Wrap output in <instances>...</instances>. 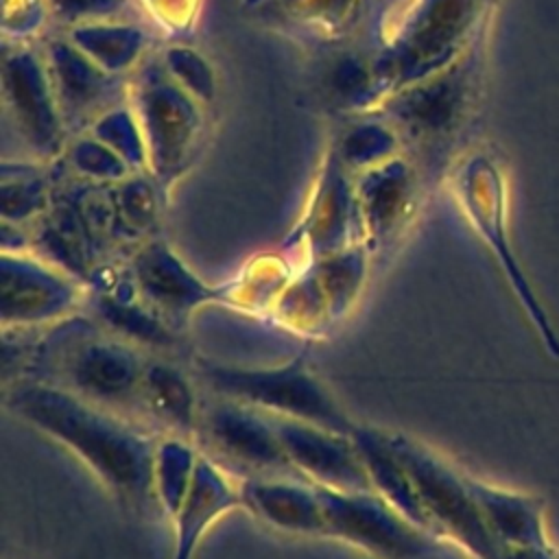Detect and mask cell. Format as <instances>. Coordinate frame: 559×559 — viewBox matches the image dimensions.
Returning <instances> with one entry per match:
<instances>
[{"label": "cell", "instance_id": "obj_15", "mask_svg": "<svg viewBox=\"0 0 559 559\" xmlns=\"http://www.w3.org/2000/svg\"><path fill=\"white\" fill-rule=\"evenodd\" d=\"M44 59L68 131H87L107 109L129 98V83L103 70L68 37L50 39Z\"/></svg>", "mask_w": 559, "mask_h": 559}, {"label": "cell", "instance_id": "obj_30", "mask_svg": "<svg viewBox=\"0 0 559 559\" xmlns=\"http://www.w3.org/2000/svg\"><path fill=\"white\" fill-rule=\"evenodd\" d=\"M87 131L96 135L100 142H105L109 148H114L135 173L146 170L148 166L146 142L129 98L107 109L100 118H96V122Z\"/></svg>", "mask_w": 559, "mask_h": 559}, {"label": "cell", "instance_id": "obj_21", "mask_svg": "<svg viewBox=\"0 0 559 559\" xmlns=\"http://www.w3.org/2000/svg\"><path fill=\"white\" fill-rule=\"evenodd\" d=\"M354 441H356L360 459L365 463L371 489L380 498H384L395 511H400L406 520H411L419 528L435 535L430 518H428L421 496L417 491V485H415L406 463L400 459V454L389 443L386 432L378 430L373 426L358 424L354 430Z\"/></svg>", "mask_w": 559, "mask_h": 559}, {"label": "cell", "instance_id": "obj_2", "mask_svg": "<svg viewBox=\"0 0 559 559\" xmlns=\"http://www.w3.org/2000/svg\"><path fill=\"white\" fill-rule=\"evenodd\" d=\"M148 358L142 347L94 319L70 317L44 338L31 365L37 376L98 406L140 421V386Z\"/></svg>", "mask_w": 559, "mask_h": 559}, {"label": "cell", "instance_id": "obj_5", "mask_svg": "<svg viewBox=\"0 0 559 559\" xmlns=\"http://www.w3.org/2000/svg\"><path fill=\"white\" fill-rule=\"evenodd\" d=\"M129 103L146 142V173L166 192L199 153L205 105L166 72L159 57L140 63L129 83Z\"/></svg>", "mask_w": 559, "mask_h": 559}, {"label": "cell", "instance_id": "obj_37", "mask_svg": "<svg viewBox=\"0 0 559 559\" xmlns=\"http://www.w3.org/2000/svg\"><path fill=\"white\" fill-rule=\"evenodd\" d=\"M504 559H557L550 546H531V548H504Z\"/></svg>", "mask_w": 559, "mask_h": 559}, {"label": "cell", "instance_id": "obj_38", "mask_svg": "<svg viewBox=\"0 0 559 559\" xmlns=\"http://www.w3.org/2000/svg\"><path fill=\"white\" fill-rule=\"evenodd\" d=\"M380 2V11H382V20L386 17V22L408 2V0H378Z\"/></svg>", "mask_w": 559, "mask_h": 559}, {"label": "cell", "instance_id": "obj_28", "mask_svg": "<svg viewBox=\"0 0 559 559\" xmlns=\"http://www.w3.org/2000/svg\"><path fill=\"white\" fill-rule=\"evenodd\" d=\"M120 240L142 242L155 236L162 205V188L146 173H131L127 179L111 186Z\"/></svg>", "mask_w": 559, "mask_h": 559}, {"label": "cell", "instance_id": "obj_20", "mask_svg": "<svg viewBox=\"0 0 559 559\" xmlns=\"http://www.w3.org/2000/svg\"><path fill=\"white\" fill-rule=\"evenodd\" d=\"M203 397L192 378L164 358H148L140 386V419L162 428V435H177L194 441Z\"/></svg>", "mask_w": 559, "mask_h": 559}, {"label": "cell", "instance_id": "obj_31", "mask_svg": "<svg viewBox=\"0 0 559 559\" xmlns=\"http://www.w3.org/2000/svg\"><path fill=\"white\" fill-rule=\"evenodd\" d=\"M332 98L345 109H371L380 105L373 63L356 52L338 57L328 76Z\"/></svg>", "mask_w": 559, "mask_h": 559}, {"label": "cell", "instance_id": "obj_27", "mask_svg": "<svg viewBox=\"0 0 559 559\" xmlns=\"http://www.w3.org/2000/svg\"><path fill=\"white\" fill-rule=\"evenodd\" d=\"M52 199V181L39 162H2L0 203L4 223H35L50 210Z\"/></svg>", "mask_w": 559, "mask_h": 559}, {"label": "cell", "instance_id": "obj_36", "mask_svg": "<svg viewBox=\"0 0 559 559\" xmlns=\"http://www.w3.org/2000/svg\"><path fill=\"white\" fill-rule=\"evenodd\" d=\"M144 2L151 15L159 20V24L173 31L186 28L194 20L197 4H199V0H144Z\"/></svg>", "mask_w": 559, "mask_h": 559}, {"label": "cell", "instance_id": "obj_34", "mask_svg": "<svg viewBox=\"0 0 559 559\" xmlns=\"http://www.w3.org/2000/svg\"><path fill=\"white\" fill-rule=\"evenodd\" d=\"M46 4L50 15L70 28L85 22L118 20L129 0H46Z\"/></svg>", "mask_w": 559, "mask_h": 559}, {"label": "cell", "instance_id": "obj_18", "mask_svg": "<svg viewBox=\"0 0 559 559\" xmlns=\"http://www.w3.org/2000/svg\"><path fill=\"white\" fill-rule=\"evenodd\" d=\"M242 507L264 524L301 537H328L319 487L304 478H245L238 480Z\"/></svg>", "mask_w": 559, "mask_h": 559}, {"label": "cell", "instance_id": "obj_17", "mask_svg": "<svg viewBox=\"0 0 559 559\" xmlns=\"http://www.w3.org/2000/svg\"><path fill=\"white\" fill-rule=\"evenodd\" d=\"M354 190L362 225V242L371 255H378L397 240L415 212V170L402 155H395L378 166L356 173Z\"/></svg>", "mask_w": 559, "mask_h": 559}, {"label": "cell", "instance_id": "obj_32", "mask_svg": "<svg viewBox=\"0 0 559 559\" xmlns=\"http://www.w3.org/2000/svg\"><path fill=\"white\" fill-rule=\"evenodd\" d=\"M63 162L68 170L90 183H118L135 173L114 148H109L90 131L68 142Z\"/></svg>", "mask_w": 559, "mask_h": 559}, {"label": "cell", "instance_id": "obj_22", "mask_svg": "<svg viewBox=\"0 0 559 559\" xmlns=\"http://www.w3.org/2000/svg\"><path fill=\"white\" fill-rule=\"evenodd\" d=\"M467 483L487 528L502 550L550 546L544 526V509L537 498L509 491L472 476H467Z\"/></svg>", "mask_w": 559, "mask_h": 559}, {"label": "cell", "instance_id": "obj_24", "mask_svg": "<svg viewBox=\"0 0 559 559\" xmlns=\"http://www.w3.org/2000/svg\"><path fill=\"white\" fill-rule=\"evenodd\" d=\"M66 37L109 74H124L142 63L151 33L133 22L103 20L70 26Z\"/></svg>", "mask_w": 559, "mask_h": 559}, {"label": "cell", "instance_id": "obj_8", "mask_svg": "<svg viewBox=\"0 0 559 559\" xmlns=\"http://www.w3.org/2000/svg\"><path fill=\"white\" fill-rule=\"evenodd\" d=\"M474 92V63L463 52L448 68L391 92L376 107L402 144L437 148L463 124Z\"/></svg>", "mask_w": 559, "mask_h": 559}, {"label": "cell", "instance_id": "obj_4", "mask_svg": "<svg viewBox=\"0 0 559 559\" xmlns=\"http://www.w3.org/2000/svg\"><path fill=\"white\" fill-rule=\"evenodd\" d=\"M197 380L210 395L227 397L269 415L317 424L345 435H354L358 426L310 369L304 349L280 365L264 367L199 360Z\"/></svg>", "mask_w": 559, "mask_h": 559}, {"label": "cell", "instance_id": "obj_33", "mask_svg": "<svg viewBox=\"0 0 559 559\" xmlns=\"http://www.w3.org/2000/svg\"><path fill=\"white\" fill-rule=\"evenodd\" d=\"M166 72L199 103L210 105L216 94V79L212 66L194 48L188 46H168L159 55Z\"/></svg>", "mask_w": 559, "mask_h": 559}, {"label": "cell", "instance_id": "obj_35", "mask_svg": "<svg viewBox=\"0 0 559 559\" xmlns=\"http://www.w3.org/2000/svg\"><path fill=\"white\" fill-rule=\"evenodd\" d=\"M50 15L46 0H4L2 2V28L15 44H24L26 37L39 33Z\"/></svg>", "mask_w": 559, "mask_h": 559}, {"label": "cell", "instance_id": "obj_1", "mask_svg": "<svg viewBox=\"0 0 559 559\" xmlns=\"http://www.w3.org/2000/svg\"><path fill=\"white\" fill-rule=\"evenodd\" d=\"M4 411L76 456L135 515L159 513L153 454L159 435L55 382L24 376L4 389Z\"/></svg>", "mask_w": 559, "mask_h": 559}, {"label": "cell", "instance_id": "obj_3", "mask_svg": "<svg viewBox=\"0 0 559 559\" xmlns=\"http://www.w3.org/2000/svg\"><path fill=\"white\" fill-rule=\"evenodd\" d=\"M480 0H408L382 28L371 59L380 100L454 63L467 48Z\"/></svg>", "mask_w": 559, "mask_h": 559}, {"label": "cell", "instance_id": "obj_7", "mask_svg": "<svg viewBox=\"0 0 559 559\" xmlns=\"http://www.w3.org/2000/svg\"><path fill=\"white\" fill-rule=\"evenodd\" d=\"M194 443L236 480L271 476L301 478L271 417L227 397H203Z\"/></svg>", "mask_w": 559, "mask_h": 559}, {"label": "cell", "instance_id": "obj_9", "mask_svg": "<svg viewBox=\"0 0 559 559\" xmlns=\"http://www.w3.org/2000/svg\"><path fill=\"white\" fill-rule=\"evenodd\" d=\"M87 301V284L35 251L0 255V321L4 332L57 325Z\"/></svg>", "mask_w": 559, "mask_h": 559}, {"label": "cell", "instance_id": "obj_25", "mask_svg": "<svg viewBox=\"0 0 559 559\" xmlns=\"http://www.w3.org/2000/svg\"><path fill=\"white\" fill-rule=\"evenodd\" d=\"M371 258L373 255L367 245L356 242L352 247L308 262L325 299L332 325L343 321L362 295L369 277Z\"/></svg>", "mask_w": 559, "mask_h": 559}, {"label": "cell", "instance_id": "obj_29", "mask_svg": "<svg viewBox=\"0 0 559 559\" xmlns=\"http://www.w3.org/2000/svg\"><path fill=\"white\" fill-rule=\"evenodd\" d=\"M400 148L402 140L395 129L384 118H378L349 124L332 151L341 164L356 175L400 155Z\"/></svg>", "mask_w": 559, "mask_h": 559}, {"label": "cell", "instance_id": "obj_6", "mask_svg": "<svg viewBox=\"0 0 559 559\" xmlns=\"http://www.w3.org/2000/svg\"><path fill=\"white\" fill-rule=\"evenodd\" d=\"M386 439L406 463L435 535L450 537L474 559H504L472 496L467 476L408 435L386 432Z\"/></svg>", "mask_w": 559, "mask_h": 559}, {"label": "cell", "instance_id": "obj_19", "mask_svg": "<svg viewBox=\"0 0 559 559\" xmlns=\"http://www.w3.org/2000/svg\"><path fill=\"white\" fill-rule=\"evenodd\" d=\"M238 507H242L238 480L201 452L192 491L170 522L175 531L170 559H194L210 528Z\"/></svg>", "mask_w": 559, "mask_h": 559}, {"label": "cell", "instance_id": "obj_16", "mask_svg": "<svg viewBox=\"0 0 559 559\" xmlns=\"http://www.w3.org/2000/svg\"><path fill=\"white\" fill-rule=\"evenodd\" d=\"M269 417L301 478L338 491H373L354 435L290 417Z\"/></svg>", "mask_w": 559, "mask_h": 559}, {"label": "cell", "instance_id": "obj_23", "mask_svg": "<svg viewBox=\"0 0 559 559\" xmlns=\"http://www.w3.org/2000/svg\"><path fill=\"white\" fill-rule=\"evenodd\" d=\"M365 4L367 0H253L264 20L325 41L349 35Z\"/></svg>", "mask_w": 559, "mask_h": 559}, {"label": "cell", "instance_id": "obj_11", "mask_svg": "<svg viewBox=\"0 0 559 559\" xmlns=\"http://www.w3.org/2000/svg\"><path fill=\"white\" fill-rule=\"evenodd\" d=\"M328 537L341 539L378 559H424L437 537L406 520L376 491L319 487Z\"/></svg>", "mask_w": 559, "mask_h": 559}, {"label": "cell", "instance_id": "obj_13", "mask_svg": "<svg viewBox=\"0 0 559 559\" xmlns=\"http://www.w3.org/2000/svg\"><path fill=\"white\" fill-rule=\"evenodd\" d=\"M124 271L138 297L177 330L203 306H231L229 284H210L203 280L159 236L142 240L129 255Z\"/></svg>", "mask_w": 559, "mask_h": 559}, {"label": "cell", "instance_id": "obj_10", "mask_svg": "<svg viewBox=\"0 0 559 559\" xmlns=\"http://www.w3.org/2000/svg\"><path fill=\"white\" fill-rule=\"evenodd\" d=\"M454 186L463 212L467 214L469 223L474 225V229L480 234V238L487 242L498 264L502 266L513 293L518 295L528 321L535 325L546 352L559 358V336L546 310L542 308L524 269L520 266L507 236L504 188L500 173L487 157L476 155L459 170Z\"/></svg>", "mask_w": 559, "mask_h": 559}, {"label": "cell", "instance_id": "obj_26", "mask_svg": "<svg viewBox=\"0 0 559 559\" xmlns=\"http://www.w3.org/2000/svg\"><path fill=\"white\" fill-rule=\"evenodd\" d=\"M201 450L194 441L177 435H159L153 454V493L157 511L173 522L186 504L197 469Z\"/></svg>", "mask_w": 559, "mask_h": 559}, {"label": "cell", "instance_id": "obj_14", "mask_svg": "<svg viewBox=\"0 0 559 559\" xmlns=\"http://www.w3.org/2000/svg\"><path fill=\"white\" fill-rule=\"evenodd\" d=\"M362 242L354 175L332 151L314 183L308 207L286 238V247L304 251L306 264Z\"/></svg>", "mask_w": 559, "mask_h": 559}, {"label": "cell", "instance_id": "obj_12", "mask_svg": "<svg viewBox=\"0 0 559 559\" xmlns=\"http://www.w3.org/2000/svg\"><path fill=\"white\" fill-rule=\"evenodd\" d=\"M2 85L7 111L17 135L39 162L63 157L68 127L61 116L44 55L15 44L2 57Z\"/></svg>", "mask_w": 559, "mask_h": 559}]
</instances>
